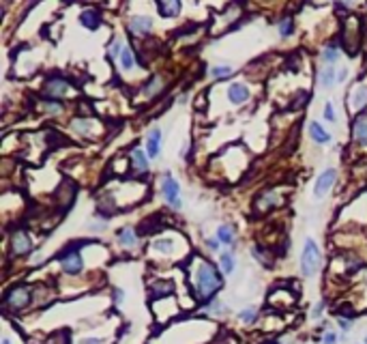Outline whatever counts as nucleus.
<instances>
[{
    "label": "nucleus",
    "instance_id": "obj_1",
    "mask_svg": "<svg viewBox=\"0 0 367 344\" xmlns=\"http://www.w3.org/2000/svg\"><path fill=\"white\" fill-rule=\"evenodd\" d=\"M224 286V273L222 269H217L213 263L202 260L195 271V293L204 301H213L217 290Z\"/></svg>",
    "mask_w": 367,
    "mask_h": 344
},
{
    "label": "nucleus",
    "instance_id": "obj_2",
    "mask_svg": "<svg viewBox=\"0 0 367 344\" xmlns=\"http://www.w3.org/2000/svg\"><path fill=\"white\" fill-rule=\"evenodd\" d=\"M320 265H322L320 249L313 239H307L305 245H303V254H301V273L305 278H313L318 273Z\"/></svg>",
    "mask_w": 367,
    "mask_h": 344
},
{
    "label": "nucleus",
    "instance_id": "obj_3",
    "mask_svg": "<svg viewBox=\"0 0 367 344\" xmlns=\"http://www.w3.org/2000/svg\"><path fill=\"white\" fill-rule=\"evenodd\" d=\"M161 194L165 198V202L170 209H181L183 200H181V185L174 179L172 174H163L161 179Z\"/></svg>",
    "mask_w": 367,
    "mask_h": 344
},
{
    "label": "nucleus",
    "instance_id": "obj_4",
    "mask_svg": "<svg viewBox=\"0 0 367 344\" xmlns=\"http://www.w3.org/2000/svg\"><path fill=\"white\" fill-rule=\"evenodd\" d=\"M58 260H60L62 271H65L67 276H78V273H82V269H84V258H82V254L78 252V245L67 247L65 252L58 256Z\"/></svg>",
    "mask_w": 367,
    "mask_h": 344
},
{
    "label": "nucleus",
    "instance_id": "obj_5",
    "mask_svg": "<svg viewBox=\"0 0 367 344\" xmlns=\"http://www.w3.org/2000/svg\"><path fill=\"white\" fill-rule=\"evenodd\" d=\"M30 301H33V293L28 286H15L5 295V308L11 310H24Z\"/></svg>",
    "mask_w": 367,
    "mask_h": 344
},
{
    "label": "nucleus",
    "instance_id": "obj_6",
    "mask_svg": "<svg viewBox=\"0 0 367 344\" xmlns=\"http://www.w3.org/2000/svg\"><path fill=\"white\" fill-rule=\"evenodd\" d=\"M9 243H11V249L15 256H26V254H30V249H33V241H30V237L24 231H15Z\"/></svg>",
    "mask_w": 367,
    "mask_h": 344
},
{
    "label": "nucleus",
    "instance_id": "obj_7",
    "mask_svg": "<svg viewBox=\"0 0 367 344\" xmlns=\"http://www.w3.org/2000/svg\"><path fill=\"white\" fill-rule=\"evenodd\" d=\"M335 179H337V172H335L333 168L324 170V172L318 176V181H316V187H313V196H316V198H324V196L329 194L331 187H333Z\"/></svg>",
    "mask_w": 367,
    "mask_h": 344
},
{
    "label": "nucleus",
    "instance_id": "obj_8",
    "mask_svg": "<svg viewBox=\"0 0 367 344\" xmlns=\"http://www.w3.org/2000/svg\"><path fill=\"white\" fill-rule=\"evenodd\" d=\"M161 129L159 127H153L149 129V135H146V155L149 159H157L161 153Z\"/></svg>",
    "mask_w": 367,
    "mask_h": 344
},
{
    "label": "nucleus",
    "instance_id": "obj_9",
    "mask_svg": "<svg viewBox=\"0 0 367 344\" xmlns=\"http://www.w3.org/2000/svg\"><path fill=\"white\" fill-rule=\"evenodd\" d=\"M69 80H65V78H60V76H54V78H50L47 82H45V95L47 97H62V95H67L69 93Z\"/></svg>",
    "mask_w": 367,
    "mask_h": 344
},
{
    "label": "nucleus",
    "instance_id": "obj_10",
    "mask_svg": "<svg viewBox=\"0 0 367 344\" xmlns=\"http://www.w3.org/2000/svg\"><path fill=\"white\" fill-rule=\"evenodd\" d=\"M155 22H153V17L149 15H135L131 17V22H129V30L133 35H149L151 30H153Z\"/></svg>",
    "mask_w": 367,
    "mask_h": 344
},
{
    "label": "nucleus",
    "instance_id": "obj_11",
    "mask_svg": "<svg viewBox=\"0 0 367 344\" xmlns=\"http://www.w3.org/2000/svg\"><path fill=\"white\" fill-rule=\"evenodd\" d=\"M228 99L240 106V103H245L249 99V88L245 84H240V82H234V84L228 86Z\"/></svg>",
    "mask_w": 367,
    "mask_h": 344
},
{
    "label": "nucleus",
    "instance_id": "obj_12",
    "mask_svg": "<svg viewBox=\"0 0 367 344\" xmlns=\"http://www.w3.org/2000/svg\"><path fill=\"white\" fill-rule=\"evenodd\" d=\"M352 135L356 144H361V147H367V117H356L354 125H352Z\"/></svg>",
    "mask_w": 367,
    "mask_h": 344
},
{
    "label": "nucleus",
    "instance_id": "obj_13",
    "mask_svg": "<svg viewBox=\"0 0 367 344\" xmlns=\"http://www.w3.org/2000/svg\"><path fill=\"white\" fill-rule=\"evenodd\" d=\"M309 138L316 142V144H329V142H331V133L324 129L320 123L311 121V123H309Z\"/></svg>",
    "mask_w": 367,
    "mask_h": 344
},
{
    "label": "nucleus",
    "instance_id": "obj_14",
    "mask_svg": "<svg viewBox=\"0 0 367 344\" xmlns=\"http://www.w3.org/2000/svg\"><path fill=\"white\" fill-rule=\"evenodd\" d=\"M131 164H133V168L138 170L140 174H144V172H149V155H146L142 149H131Z\"/></svg>",
    "mask_w": 367,
    "mask_h": 344
},
{
    "label": "nucleus",
    "instance_id": "obj_15",
    "mask_svg": "<svg viewBox=\"0 0 367 344\" xmlns=\"http://www.w3.org/2000/svg\"><path fill=\"white\" fill-rule=\"evenodd\" d=\"M174 293V284L167 282V280H157V282L151 284V297L153 299H161Z\"/></svg>",
    "mask_w": 367,
    "mask_h": 344
},
{
    "label": "nucleus",
    "instance_id": "obj_16",
    "mask_svg": "<svg viewBox=\"0 0 367 344\" xmlns=\"http://www.w3.org/2000/svg\"><path fill=\"white\" fill-rule=\"evenodd\" d=\"M80 24H82V26H86L88 30H97L99 24H101L99 11H95V9H86V11L80 15Z\"/></svg>",
    "mask_w": 367,
    "mask_h": 344
},
{
    "label": "nucleus",
    "instance_id": "obj_17",
    "mask_svg": "<svg viewBox=\"0 0 367 344\" xmlns=\"http://www.w3.org/2000/svg\"><path fill=\"white\" fill-rule=\"evenodd\" d=\"M157 11L161 17H176L181 13V3L178 0H167V3H157Z\"/></svg>",
    "mask_w": 367,
    "mask_h": 344
},
{
    "label": "nucleus",
    "instance_id": "obj_18",
    "mask_svg": "<svg viewBox=\"0 0 367 344\" xmlns=\"http://www.w3.org/2000/svg\"><path fill=\"white\" fill-rule=\"evenodd\" d=\"M163 84H165V82H163V78H161V76H155V78H151V80H149V82H146V84H144L142 93H144L146 97L159 95V93L163 90Z\"/></svg>",
    "mask_w": 367,
    "mask_h": 344
},
{
    "label": "nucleus",
    "instance_id": "obj_19",
    "mask_svg": "<svg viewBox=\"0 0 367 344\" xmlns=\"http://www.w3.org/2000/svg\"><path fill=\"white\" fill-rule=\"evenodd\" d=\"M118 243L123 247H135L138 245V233L133 228H123V231H118Z\"/></svg>",
    "mask_w": 367,
    "mask_h": 344
},
{
    "label": "nucleus",
    "instance_id": "obj_20",
    "mask_svg": "<svg viewBox=\"0 0 367 344\" xmlns=\"http://www.w3.org/2000/svg\"><path fill=\"white\" fill-rule=\"evenodd\" d=\"M217 239L222 245H232L234 247V228L230 224H222L217 228Z\"/></svg>",
    "mask_w": 367,
    "mask_h": 344
},
{
    "label": "nucleus",
    "instance_id": "obj_21",
    "mask_svg": "<svg viewBox=\"0 0 367 344\" xmlns=\"http://www.w3.org/2000/svg\"><path fill=\"white\" fill-rule=\"evenodd\" d=\"M318 82H320V86H322V88H331L335 82H337V74H335V69H333V67H324V69H320Z\"/></svg>",
    "mask_w": 367,
    "mask_h": 344
},
{
    "label": "nucleus",
    "instance_id": "obj_22",
    "mask_svg": "<svg viewBox=\"0 0 367 344\" xmlns=\"http://www.w3.org/2000/svg\"><path fill=\"white\" fill-rule=\"evenodd\" d=\"M275 204H279V196L275 194V190H271V192H264L260 198H258V207L262 211L264 209H273Z\"/></svg>",
    "mask_w": 367,
    "mask_h": 344
},
{
    "label": "nucleus",
    "instance_id": "obj_23",
    "mask_svg": "<svg viewBox=\"0 0 367 344\" xmlns=\"http://www.w3.org/2000/svg\"><path fill=\"white\" fill-rule=\"evenodd\" d=\"M352 106L359 112H363L367 108V86H356L354 95H352Z\"/></svg>",
    "mask_w": 367,
    "mask_h": 344
},
{
    "label": "nucleus",
    "instance_id": "obj_24",
    "mask_svg": "<svg viewBox=\"0 0 367 344\" xmlns=\"http://www.w3.org/2000/svg\"><path fill=\"white\" fill-rule=\"evenodd\" d=\"M219 267H222V273H224V276H230V273L234 271V267H236L234 256L230 254V252H224L222 256H219Z\"/></svg>",
    "mask_w": 367,
    "mask_h": 344
},
{
    "label": "nucleus",
    "instance_id": "obj_25",
    "mask_svg": "<svg viewBox=\"0 0 367 344\" xmlns=\"http://www.w3.org/2000/svg\"><path fill=\"white\" fill-rule=\"evenodd\" d=\"M120 67L125 69V71H131L133 69V65H135V60H133V52H131V48L125 43L123 45V52H120Z\"/></svg>",
    "mask_w": 367,
    "mask_h": 344
},
{
    "label": "nucleus",
    "instance_id": "obj_26",
    "mask_svg": "<svg viewBox=\"0 0 367 344\" xmlns=\"http://www.w3.org/2000/svg\"><path fill=\"white\" fill-rule=\"evenodd\" d=\"M153 249L163 252V254H172L174 252V241L172 239H157V241H153Z\"/></svg>",
    "mask_w": 367,
    "mask_h": 344
},
{
    "label": "nucleus",
    "instance_id": "obj_27",
    "mask_svg": "<svg viewBox=\"0 0 367 344\" xmlns=\"http://www.w3.org/2000/svg\"><path fill=\"white\" fill-rule=\"evenodd\" d=\"M251 256H254L260 265H264V267H271L273 265V260H271V256L264 252L262 247H251Z\"/></svg>",
    "mask_w": 367,
    "mask_h": 344
},
{
    "label": "nucleus",
    "instance_id": "obj_28",
    "mask_svg": "<svg viewBox=\"0 0 367 344\" xmlns=\"http://www.w3.org/2000/svg\"><path fill=\"white\" fill-rule=\"evenodd\" d=\"M277 28H279V35L281 37H290L292 30H295V24H292V17H281L277 22Z\"/></svg>",
    "mask_w": 367,
    "mask_h": 344
},
{
    "label": "nucleus",
    "instance_id": "obj_29",
    "mask_svg": "<svg viewBox=\"0 0 367 344\" xmlns=\"http://www.w3.org/2000/svg\"><path fill=\"white\" fill-rule=\"evenodd\" d=\"M337 58H339V50H337V45H329L327 50L322 52V60L327 62V67H331Z\"/></svg>",
    "mask_w": 367,
    "mask_h": 344
},
{
    "label": "nucleus",
    "instance_id": "obj_30",
    "mask_svg": "<svg viewBox=\"0 0 367 344\" xmlns=\"http://www.w3.org/2000/svg\"><path fill=\"white\" fill-rule=\"evenodd\" d=\"M211 76L217 78V80L230 78V76H232V67H230V65H215V67H211Z\"/></svg>",
    "mask_w": 367,
    "mask_h": 344
},
{
    "label": "nucleus",
    "instance_id": "obj_31",
    "mask_svg": "<svg viewBox=\"0 0 367 344\" xmlns=\"http://www.w3.org/2000/svg\"><path fill=\"white\" fill-rule=\"evenodd\" d=\"M71 127L76 129L78 133H82V135H88L90 133V121H86V119H76L71 123Z\"/></svg>",
    "mask_w": 367,
    "mask_h": 344
},
{
    "label": "nucleus",
    "instance_id": "obj_32",
    "mask_svg": "<svg viewBox=\"0 0 367 344\" xmlns=\"http://www.w3.org/2000/svg\"><path fill=\"white\" fill-rule=\"evenodd\" d=\"M238 318L243 320V323H254V320L258 318V310H256V308H245V310H240Z\"/></svg>",
    "mask_w": 367,
    "mask_h": 344
},
{
    "label": "nucleus",
    "instance_id": "obj_33",
    "mask_svg": "<svg viewBox=\"0 0 367 344\" xmlns=\"http://www.w3.org/2000/svg\"><path fill=\"white\" fill-rule=\"evenodd\" d=\"M322 114H324V119H327L329 123H335V110H333V103H324V110H322Z\"/></svg>",
    "mask_w": 367,
    "mask_h": 344
},
{
    "label": "nucleus",
    "instance_id": "obj_34",
    "mask_svg": "<svg viewBox=\"0 0 367 344\" xmlns=\"http://www.w3.org/2000/svg\"><path fill=\"white\" fill-rule=\"evenodd\" d=\"M43 108H45L50 114H58V112L62 110L60 103H58V101H52V99H47V101H45V106H43Z\"/></svg>",
    "mask_w": 367,
    "mask_h": 344
},
{
    "label": "nucleus",
    "instance_id": "obj_35",
    "mask_svg": "<svg viewBox=\"0 0 367 344\" xmlns=\"http://www.w3.org/2000/svg\"><path fill=\"white\" fill-rule=\"evenodd\" d=\"M335 342H337V336H335L333 331H327V333H324L322 344H335Z\"/></svg>",
    "mask_w": 367,
    "mask_h": 344
},
{
    "label": "nucleus",
    "instance_id": "obj_36",
    "mask_svg": "<svg viewBox=\"0 0 367 344\" xmlns=\"http://www.w3.org/2000/svg\"><path fill=\"white\" fill-rule=\"evenodd\" d=\"M206 245H208V249H213V252H217L219 245H222V243H219V239H217V237H213V239H206Z\"/></svg>",
    "mask_w": 367,
    "mask_h": 344
},
{
    "label": "nucleus",
    "instance_id": "obj_37",
    "mask_svg": "<svg viewBox=\"0 0 367 344\" xmlns=\"http://www.w3.org/2000/svg\"><path fill=\"white\" fill-rule=\"evenodd\" d=\"M114 301H116V304H123L125 301V290L123 288H114Z\"/></svg>",
    "mask_w": 367,
    "mask_h": 344
},
{
    "label": "nucleus",
    "instance_id": "obj_38",
    "mask_svg": "<svg viewBox=\"0 0 367 344\" xmlns=\"http://www.w3.org/2000/svg\"><path fill=\"white\" fill-rule=\"evenodd\" d=\"M337 323H339V327H341V331H350V327H352V323H350V318H344V316H341V318H339Z\"/></svg>",
    "mask_w": 367,
    "mask_h": 344
},
{
    "label": "nucleus",
    "instance_id": "obj_39",
    "mask_svg": "<svg viewBox=\"0 0 367 344\" xmlns=\"http://www.w3.org/2000/svg\"><path fill=\"white\" fill-rule=\"evenodd\" d=\"M322 310H324V301H320V304H318L316 308H313V312H311V316H313V318H318V316L322 314Z\"/></svg>",
    "mask_w": 367,
    "mask_h": 344
},
{
    "label": "nucleus",
    "instance_id": "obj_40",
    "mask_svg": "<svg viewBox=\"0 0 367 344\" xmlns=\"http://www.w3.org/2000/svg\"><path fill=\"white\" fill-rule=\"evenodd\" d=\"M346 78H348V69L344 67V69H339V71H337V82H344Z\"/></svg>",
    "mask_w": 367,
    "mask_h": 344
},
{
    "label": "nucleus",
    "instance_id": "obj_41",
    "mask_svg": "<svg viewBox=\"0 0 367 344\" xmlns=\"http://www.w3.org/2000/svg\"><path fill=\"white\" fill-rule=\"evenodd\" d=\"M82 344H103V340H99V338H84Z\"/></svg>",
    "mask_w": 367,
    "mask_h": 344
},
{
    "label": "nucleus",
    "instance_id": "obj_42",
    "mask_svg": "<svg viewBox=\"0 0 367 344\" xmlns=\"http://www.w3.org/2000/svg\"><path fill=\"white\" fill-rule=\"evenodd\" d=\"M3 344H11V340H9V338H5V340H3Z\"/></svg>",
    "mask_w": 367,
    "mask_h": 344
},
{
    "label": "nucleus",
    "instance_id": "obj_43",
    "mask_svg": "<svg viewBox=\"0 0 367 344\" xmlns=\"http://www.w3.org/2000/svg\"><path fill=\"white\" fill-rule=\"evenodd\" d=\"M365 344H367V336H365Z\"/></svg>",
    "mask_w": 367,
    "mask_h": 344
},
{
    "label": "nucleus",
    "instance_id": "obj_44",
    "mask_svg": "<svg viewBox=\"0 0 367 344\" xmlns=\"http://www.w3.org/2000/svg\"><path fill=\"white\" fill-rule=\"evenodd\" d=\"M365 282H367V276H365Z\"/></svg>",
    "mask_w": 367,
    "mask_h": 344
}]
</instances>
